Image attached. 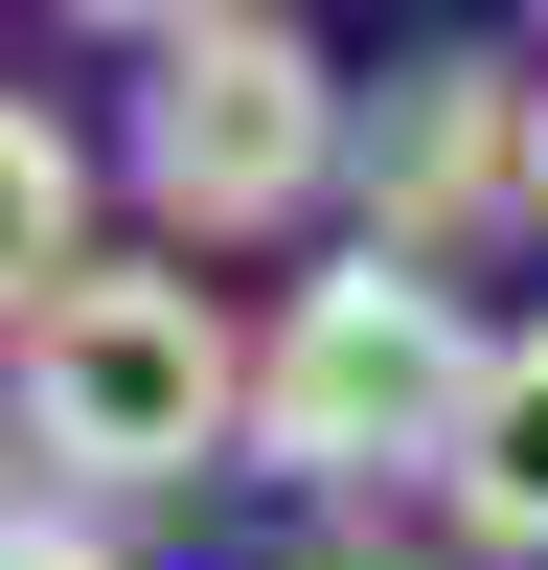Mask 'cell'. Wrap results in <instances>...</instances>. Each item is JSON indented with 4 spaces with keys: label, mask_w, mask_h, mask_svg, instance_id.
I'll list each match as a JSON object with an SVG mask.
<instances>
[{
    "label": "cell",
    "mask_w": 548,
    "mask_h": 570,
    "mask_svg": "<svg viewBox=\"0 0 548 570\" xmlns=\"http://www.w3.org/2000/svg\"><path fill=\"white\" fill-rule=\"evenodd\" d=\"M69 23H137V46H183V23H228V0H69Z\"/></svg>",
    "instance_id": "ba28073f"
},
{
    "label": "cell",
    "mask_w": 548,
    "mask_h": 570,
    "mask_svg": "<svg viewBox=\"0 0 548 570\" xmlns=\"http://www.w3.org/2000/svg\"><path fill=\"white\" fill-rule=\"evenodd\" d=\"M0 570H137L115 525H69V502H46V525H0Z\"/></svg>",
    "instance_id": "52a82bcc"
},
{
    "label": "cell",
    "mask_w": 548,
    "mask_h": 570,
    "mask_svg": "<svg viewBox=\"0 0 548 570\" xmlns=\"http://www.w3.org/2000/svg\"><path fill=\"white\" fill-rule=\"evenodd\" d=\"M23 480H46V456H23V434H0V525H46V502H23Z\"/></svg>",
    "instance_id": "9c48e42d"
},
{
    "label": "cell",
    "mask_w": 548,
    "mask_h": 570,
    "mask_svg": "<svg viewBox=\"0 0 548 570\" xmlns=\"http://www.w3.org/2000/svg\"><path fill=\"white\" fill-rule=\"evenodd\" d=\"M69 274H91V137L46 115V91H0V343H23Z\"/></svg>",
    "instance_id": "8992f818"
},
{
    "label": "cell",
    "mask_w": 548,
    "mask_h": 570,
    "mask_svg": "<svg viewBox=\"0 0 548 570\" xmlns=\"http://www.w3.org/2000/svg\"><path fill=\"white\" fill-rule=\"evenodd\" d=\"M297 570H434V548H297Z\"/></svg>",
    "instance_id": "30bf717a"
},
{
    "label": "cell",
    "mask_w": 548,
    "mask_h": 570,
    "mask_svg": "<svg viewBox=\"0 0 548 570\" xmlns=\"http://www.w3.org/2000/svg\"><path fill=\"white\" fill-rule=\"evenodd\" d=\"M434 525L480 570H548V320L480 343V411H457V456H434Z\"/></svg>",
    "instance_id": "5b68a950"
},
{
    "label": "cell",
    "mask_w": 548,
    "mask_h": 570,
    "mask_svg": "<svg viewBox=\"0 0 548 570\" xmlns=\"http://www.w3.org/2000/svg\"><path fill=\"white\" fill-rule=\"evenodd\" d=\"M343 206H365V252H411V274H480L502 228H548V91L502 69V46H434V69H389V91H365V160H343Z\"/></svg>",
    "instance_id": "277c9868"
},
{
    "label": "cell",
    "mask_w": 548,
    "mask_h": 570,
    "mask_svg": "<svg viewBox=\"0 0 548 570\" xmlns=\"http://www.w3.org/2000/svg\"><path fill=\"white\" fill-rule=\"evenodd\" d=\"M343 160H365V91L320 69L274 0L183 23L160 69H137V137H115V183H137V228H160V252H274V228L343 206Z\"/></svg>",
    "instance_id": "3957f363"
},
{
    "label": "cell",
    "mask_w": 548,
    "mask_h": 570,
    "mask_svg": "<svg viewBox=\"0 0 548 570\" xmlns=\"http://www.w3.org/2000/svg\"><path fill=\"white\" fill-rule=\"evenodd\" d=\"M457 411H480V320H457V274H411V252H320L297 297L252 320V480H320V502H365V480H434L457 456Z\"/></svg>",
    "instance_id": "7a4b0ae2"
},
{
    "label": "cell",
    "mask_w": 548,
    "mask_h": 570,
    "mask_svg": "<svg viewBox=\"0 0 548 570\" xmlns=\"http://www.w3.org/2000/svg\"><path fill=\"white\" fill-rule=\"evenodd\" d=\"M0 434L69 502H206V480H252V320H206V274H115L91 252L0 343Z\"/></svg>",
    "instance_id": "6da1fadb"
}]
</instances>
